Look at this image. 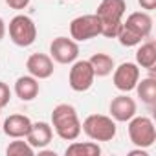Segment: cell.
I'll list each match as a JSON object with an SVG mask.
<instances>
[{
    "label": "cell",
    "instance_id": "20",
    "mask_svg": "<svg viewBox=\"0 0 156 156\" xmlns=\"http://www.w3.org/2000/svg\"><path fill=\"white\" fill-rule=\"evenodd\" d=\"M8 156H33L35 149L26 141V138H13V141L6 147Z\"/></svg>",
    "mask_w": 156,
    "mask_h": 156
},
{
    "label": "cell",
    "instance_id": "7",
    "mask_svg": "<svg viewBox=\"0 0 156 156\" xmlns=\"http://www.w3.org/2000/svg\"><path fill=\"white\" fill-rule=\"evenodd\" d=\"M96 79V73L87 59L83 61H73L70 73H68V85L73 92H87L92 88Z\"/></svg>",
    "mask_w": 156,
    "mask_h": 156
},
{
    "label": "cell",
    "instance_id": "11",
    "mask_svg": "<svg viewBox=\"0 0 156 156\" xmlns=\"http://www.w3.org/2000/svg\"><path fill=\"white\" fill-rule=\"evenodd\" d=\"M108 112L114 121L127 123L130 118L136 116V101L132 98H129V94H119L110 101Z\"/></svg>",
    "mask_w": 156,
    "mask_h": 156
},
{
    "label": "cell",
    "instance_id": "10",
    "mask_svg": "<svg viewBox=\"0 0 156 156\" xmlns=\"http://www.w3.org/2000/svg\"><path fill=\"white\" fill-rule=\"evenodd\" d=\"M50 57L59 64H72L79 57V44L72 37H55L50 44Z\"/></svg>",
    "mask_w": 156,
    "mask_h": 156
},
{
    "label": "cell",
    "instance_id": "24",
    "mask_svg": "<svg viewBox=\"0 0 156 156\" xmlns=\"http://www.w3.org/2000/svg\"><path fill=\"white\" fill-rule=\"evenodd\" d=\"M129 156H149V152H147L145 149H141V147H138V149H134V151H130V152H129Z\"/></svg>",
    "mask_w": 156,
    "mask_h": 156
},
{
    "label": "cell",
    "instance_id": "19",
    "mask_svg": "<svg viewBox=\"0 0 156 156\" xmlns=\"http://www.w3.org/2000/svg\"><path fill=\"white\" fill-rule=\"evenodd\" d=\"M134 90H136L138 98L141 99V103H145L149 107L154 105V101H156V79L154 77H145V79L138 81Z\"/></svg>",
    "mask_w": 156,
    "mask_h": 156
},
{
    "label": "cell",
    "instance_id": "8",
    "mask_svg": "<svg viewBox=\"0 0 156 156\" xmlns=\"http://www.w3.org/2000/svg\"><path fill=\"white\" fill-rule=\"evenodd\" d=\"M101 35V22L94 15H81L70 22V37L75 42H85Z\"/></svg>",
    "mask_w": 156,
    "mask_h": 156
},
{
    "label": "cell",
    "instance_id": "6",
    "mask_svg": "<svg viewBox=\"0 0 156 156\" xmlns=\"http://www.w3.org/2000/svg\"><path fill=\"white\" fill-rule=\"evenodd\" d=\"M9 39L15 46L28 48L37 39V26L28 15H15L9 20Z\"/></svg>",
    "mask_w": 156,
    "mask_h": 156
},
{
    "label": "cell",
    "instance_id": "3",
    "mask_svg": "<svg viewBox=\"0 0 156 156\" xmlns=\"http://www.w3.org/2000/svg\"><path fill=\"white\" fill-rule=\"evenodd\" d=\"M127 11V4L125 0H101L96 17L101 22V35L108 37V39H116L121 22H123V15Z\"/></svg>",
    "mask_w": 156,
    "mask_h": 156
},
{
    "label": "cell",
    "instance_id": "2",
    "mask_svg": "<svg viewBox=\"0 0 156 156\" xmlns=\"http://www.w3.org/2000/svg\"><path fill=\"white\" fill-rule=\"evenodd\" d=\"M51 129L64 141H73L81 134V121L77 110L70 103H59L51 110Z\"/></svg>",
    "mask_w": 156,
    "mask_h": 156
},
{
    "label": "cell",
    "instance_id": "27",
    "mask_svg": "<svg viewBox=\"0 0 156 156\" xmlns=\"http://www.w3.org/2000/svg\"><path fill=\"white\" fill-rule=\"evenodd\" d=\"M70 2H72V0H70Z\"/></svg>",
    "mask_w": 156,
    "mask_h": 156
},
{
    "label": "cell",
    "instance_id": "4",
    "mask_svg": "<svg viewBox=\"0 0 156 156\" xmlns=\"http://www.w3.org/2000/svg\"><path fill=\"white\" fill-rule=\"evenodd\" d=\"M81 130L94 141H112L116 138L118 127L110 116L105 114H90L81 123Z\"/></svg>",
    "mask_w": 156,
    "mask_h": 156
},
{
    "label": "cell",
    "instance_id": "9",
    "mask_svg": "<svg viewBox=\"0 0 156 156\" xmlns=\"http://www.w3.org/2000/svg\"><path fill=\"white\" fill-rule=\"evenodd\" d=\"M140 73L141 72L136 62H121L118 68L112 70V83L119 92L129 94L130 90L136 88L140 81Z\"/></svg>",
    "mask_w": 156,
    "mask_h": 156
},
{
    "label": "cell",
    "instance_id": "14",
    "mask_svg": "<svg viewBox=\"0 0 156 156\" xmlns=\"http://www.w3.org/2000/svg\"><path fill=\"white\" fill-rule=\"evenodd\" d=\"M51 138H53V129H51V125L46 123V121H37V123L31 125V130L28 132L26 141H28L33 149H44V147L50 145Z\"/></svg>",
    "mask_w": 156,
    "mask_h": 156
},
{
    "label": "cell",
    "instance_id": "26",
    "mask_svg": "<svg viewBox=\"0 0 156 156\" xmlns=\"http://www.w3.org/2000/svg\"><path fill=\"white\" fill-rule=\"evenodd\" d=\"M0 116H2V108H0Z\"/></svg>",
    "mask_w": 156,
    "mask_h": 156
},
{
    "label": "cell",
    "instance_id": "5",
    "mask_svg": "<svg viewBox=\"0 0 156 156\" xmlns=\"http://www.w3.org/2000/svg\"><path fill=\"white\" fill-rule=\"evenodd\" d=\"M129 138H130V143L136 145V147H141V149H149L154 145L156 141V129H154V123L151 118L147 116H134L130 118L129 121Z\"/></svg>",
    "mask_w": 156,
    "mask_h": 156
},
{
    "label": "cell",
    "instance_id": "13",
    "mask_svg": "<svg viewBox=\"0 0 156 156\" xmlns=\"http://www.w3.org/2000/svg\"><path fill=\"white\" fill-rule=\"evenodd\" d=\"M33 121L24 116V114H11L9 118H6L4 121V134L8 138H26L28 132L31 130Z\"/></svg>",
    "mask_w": 156,
    "mask_h": 156
},
{
    "label": "cell",
    "instance_id": "22",
    "mask_svg": "<svg viewBox=\"0 0 156 156\" xmlns=\"http://www.w3.org/2000/svg\"><path fill=\"white\" fill-rule=\"evenodd\" d=\"M4 2L11 8V9H26L30 6V0H4Z\"/></svg>",
    "mask_w": 156,
    "mask_h": 156
},
{
    "label": "cell",
    "instance_id": "1",
    "mask_svg": "<svg viewBox=\"0 0 156 156\" xmlns=\"http://www.w3.org/2000/svg\"><path fill=\"white\" fill-rule=\"evenodd\" d=\"M152 31V19L147 11H134L127 17L125 22H121V28L116 35L121 46L132 48L141 44L143 39H147Z\"/></svg>",
    "mask_w": 156,
    "mask_h": 156
},
{
    "label": "cell",
    "instance_id": "12",
    "mask_svg": "<svg viewBox=\"0 0 156 156\" xmlns=\"http://www.w3.org/2000/svg\"><path fill=\"white\" fill-rule=\"evenodd\" d=\"M26 70L35 79H48L53 75V59L48 53H31L26 61Z\"/></svg>",
    "mask_w": 156,
    "mask_h": 156
},
{
    "label": "cell",
    "instance_id": "23",
    "mask_svg": "<svg viewBox=\"0 0 156 156\" xmlns=\"http://www.w3.org/2000/svg\"><path fill=\"white\" fill-rule=\"evenodd\" d=\"M138 4L141 6V9L145 11H152L156 8V0H138Z\"/></svg>",
    "mask_w": 156,
    "mask_h": 156
},
{
    "label": "cell",
    "instance_id": "21",
    "mask_svg": "<svg viewBox=\"0 0 156 156\" xmlns=\"http://www.w3.org/2000/svg\"><path fill=\"white\" fill-rule=\"evenodd\" d=\"M9 101H11V90L4 81H0V108L9 105Z\"/></svg>",
    "mask_w": 156,
    "mask_h": 156
},
{
    "label": "cell",
    "instance_id": "17",
    "mask_svg": "<svg viewBox=\"0 0 156 156\" xmlns=\"http://www.w3.org/2000/svg\"><path fill=\"white\" fill-rule=\"evenodd\" d=\"M96 77H107L112 73V70L116 68V62L114 59L108 55V53H94L90 59H88Z\"/></svg>",
    "mask_w": 156,
    "mask_h": 156
},
{
    "label": "cell",
    "instance_id": "18",
    "mask_svg": "<svg viewBox=\"0 0 156 156\" xmlns=\"http://www.w3.org/2000/svg\"><path fill=\"white\" fill-rule=\"evenodd\" d=\"M64 154L66 156H99L101 147L94 140L92 141H75L73 140V143H70L66 147Z\"/></svg>",
    "mask_w": 156,
    "mask_h": 156
},
{
    "label": "cell",
    "instance_id": "16",
    "mask_svg": "<svg viewBox=\"0 0 156 156\" xmlns=\"http://www.w3.org/2000/svg\"><path fill=\"white\" fill-rule=\"evenodd\" d=\"M136 64L140 68H147V70H152L156 66V44H154V41H147L136 50Z\"/></svg>",
    "mask_w": 156,
    "mask_h": 156
},
{
    "label": "cell",
    "instance_id": "15",
    "mask_svg": "<svg viewBox=\"0 0 156 156\" xmlns=\"http://www.w3.org/2000/svg\"><path fill=\"white\" fill-rule=\"evenodd\" d=\"M39 79H35L33 75H20L15 81V94L20 101H33L39 96Z\"/></svg>",
    "mask_w": 156,
    "mask_h": 156
},
{
    "label": "cell",
    "instance_id": "25",
    "mask_svg": "<svg viewBox=\"0 0 156 156\" xmlns=\"http://www.w3.org/2000/svg\"><path fill=\"white\" fill-rule=\"evenodd\" d=\"M4 35H6V22H4L2 17H0V41L4 39Z\"/></svg>",
    "mask_w": 156,
    "mask_h": 156
}]
</instances>
